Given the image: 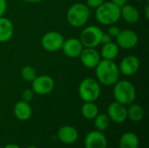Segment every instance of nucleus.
I'll return each mask as SVG.
<instances>
[{"label":"nucleus","mask_w":149,"mask_h":148,"mask_svg":"<svg viewBox=\"0 0 149 148\" xmlns=\"http://www.w3.org/2000/svg\"><path fill=\"white\" fill-rule=\"evenodd\" d=\"M103 33L104 32L100 27L96 25H90L83 30L79 40L85 48H95L101 44Z\"/></svg>","instance_id":"423d86ee"},{"label":"nucleus","mask_w":149,"mask_h":148,"mask_svg":"<svg viewBox=\"0 0 149 148\" xmlns=\"http://www.w3.org/2000/svg\"><path fill=\"white\" fill-rule=\"evenodd\" d=\"M119 51L120 50H119V46L117 45V44L110 42V43L103 44L100 55L103 58V59L113 60L119 55Z\"/></svg>","instance_id":"aec40b11"},{"label":"nucleus","mask_w":149,"mask_h":148,"mask_svg":"<svg viewBox=\"0 0 149 148\" xmlns=\"http://www.w3.org/2000/svg\"><path fill=\"white\" fill-rule=\"evenodd\" d=\"M113 97L115 100L122 105L128 106L134 102L136 89L134 84L128 80L117 81L114 84Z\"/></svg>","instance_id":"7ed1b4c3"},{"label":"nucleus","mask_w":149,"mask_h":148,"mask_svg":"<svg viewBox=\"0 0 149 148\" xmlns=\"http://www.w3.org/2000/svg\"><path fill=\"white\" fill-rule=\"evenodd\" d=\"M120 32V27H118V26H116V25H114V24H112V25L109 27L108 31H107V33H108L112 38H116V37L119 35Z\"/></svg>","instance_id":"a878e982"},{"label":"nucleus","mask_w":149,"mask_h":148,"mask_svg":"<svg viewBox=\"0 0 149 148\" xmlns=\"http://www.w3.org/2000/svg\"><path fill=\"white\" fill-rule=\"evenodd\" d=\"M84 144L86 148H107V139L103 132L93 130L86 134Z\"/></svg>","instance_id":"9b49d317"},{"label":"nucleus","mask_w":149,"mask_h":148,"mask_svg":"<svg viewBox=\"0 0 149 148\" xmlns=\"http://www.w3.org/2000/svg\"><path fill=\"white\" fill-rule=\"evenodd\" d=\"M139 145V137L132 132H127L122 134L119 141L120 148H138Z\"/></svg>","instance_id":"6ab92c4d"},{"label":"nucleus","mask_w":149,"mask_h":148,"mask_svg":"<svg viewBox=\"0 0 149 148\" xmlns=\"http://www.w3.org/2000/svg\"><path fill=\"white\" fill-rule=\"evenodd\" d=\"M24 1H26L28 3H40L44 0H24Z\"/></svg>","instance_id":"473e14b6"},{"label":"nucleus","mask_w":149,"mask_h":148,"mask_svg":"<svg viewBox=\"0 0 149 148\" xmlns=\"http://www.w3.org/2000/svg\"><path fill=\"white\" fill-rule=\"evenodd\" d=\"M94 126L97 131L104 132L106 131L110 126V119L107 114L105 113H99L94 119Z\"/></svg>","instance_id":"5701e85b"},{"label":"nucleus","mask_w":149,"mask_h":148,"mask_svg":"<svg viewBox=\"0 0 149 148\" xmlns=\"http://www.w3.org/2000/svg\"><path fill=\"white\" fill-rule=\"evenodd\" d=\"M34 97V92L31 89H26L22 93V99L25 102H31L33 99Z\"/></svg>","instance_id":"393cba45"},{"label":"nucleus","mask_w":149,"mask_h":148,"mask_svg":"<svg viewBox=\"0 0 149 148\" xmlns=\"http://www.w3.org/2000/svg\"><path fill=\"white\" fill-rule=\"evenodd\" d=\"M95 74L100 84L104 85H113L119 80L120 72L119 66L113 60L100 59L95 67Z\"/></svg>","instance_id":"f257e3e1"},{"label":"nucleus","mask_w":149,"mask_h":148,"mask_svg":"<svg viewBox=\"0 0 149 148\" xmlns=\"http://www.w3.org/2000/svg\"><path fill=\"white\" fill-rule=\"evenodd\" d=\"M112 39H113V38L107 32V33H103L102 38H101V44H105L110 43V42H112Z\"/></svg>","instance_id":"c85d7f7f"},{"label":"nucleus","mask_w":149,"mask_h":148,"mask_svg":"<svg viewBox=\"0 0 149 148\" xmlns=\"http://www.w3.org/2000/svg\"><path fill=\"white\" fill-rule=\"evenodd\" d=\"M135 1H137V2H140V1H141V0H135Z\"/></svg>","instance_id":"f704fd0d"},{"label":"nucleus","mask_w":149,"mask_h":148,"mask_svg":"<svg viewBox=\"0 0 149 148\" xmlns=\"http://www.w3.org/2000/svg\"><path fill=\"white\" fill-rule=\"evenodd\" d=\"M145 16H146V18L148 19L149 18V5L147 4L146 6V9H145Z\"/></svg>","instance_id":"2f4dec72"},{"label":"nucleus","mask_w":149,"mask_h":148,"mask_svg":"<svg viewBox=\"0 0 149 148\" xmlns=\"http://www.w3.org/2000/svg\"><path fill=\"white\" fill-rule=\"evenodd\" d=\"M7 9L6 0H0V17H3Z\"/></svg>","instance_id":"cd10ccee"},{"label":"nucleus","mask_w":149,"mask_h":148,"mask_svg":"<svg viewBox=\"0 0 149 148\" xmlns=\"http://www.w3.org/2000/svg\"><path fill=\"white\" fill-rule=\"evenodd\" d=\"M13 35V24L10 19L0 17V43L9 41Z\"/></svg>","instance_id":"a211bd4d"},{"label":"nucleus","mask_w":149,"mask_h":148,"mask_svg":"<svg viewBox=\"0 0 149 148\" xmlns=\"http://www.w3.org/2000/svg\"><path fill=\"white\" fill-rule=\"evenodd\" d=\"M32 91L38 95H46L52 92L54 88V80L48 75H39L31 82Z\"/></svg>","instance_id":"6e6552de"},{"label":"nucleus","mask_w":149,"mask_h":148,"mask_svg":"<svg viewBox=\"0 0 149 148\" xmlns=\"http://www.w3.org/2000/svg\"><path fill=\"white\" fill-rule=\"evenodd\" d=\"M3 148H20L19 146H17V144H13V143H10V144H8L6 145Z\"/></svg>","instance_id":"7c9ffc66"},{"label":"nucleus","mask_w":149,"mask_h":148,"mask_svg":"<svg viewBox=\"0 0 149 148\" xmlns=\"http://www.w3.org/2000/svg\"><path fill=\"white\" fill-rule=\"evenodd\" d=\"M90 17V8L82 3L72 4L67 11V21L73 27H81Z\"/></svg>","instance_id":"20e7f679"},{"label":"nucleus","mask_w":149,"mask_h":148,"mask_svg":"<svg viewBox=\"0 0 149 148\" xmlns=\"http://www.w3.org/2000/svg\"><path fill=\"white\" fill-rule=\"evenodd\" d=\"M82 65L89 69L95 68L100 61V54L94 48H85L79 55Z\"/></svg>","instance_id":"4468645a"},{"label":"nucleus","mask_w":149,"mask_h":148,"mask_svg":"<svg viewBox=\"0 0 149 148\" xmlns=\"http://www.w3.org/2000/svg\"><path fill=\"white\" fill-rule=\"evenodd\" d=\"M120 17L128 24H136L140 19V12L134 5L125 4L120 7Z\"/></svg>","instance_id":"f3484780"},{"label":"nucleus","mask_w":149,"mask_h":148,"mask_svg":"<svg viewBox=\"0 0 149 148\" xmlns=\"http://www.w3.org/2000/svg\"><path fill=\"white\" fill-rule=\"evenodd\" d=\"M21 77L24 80L27 82H32L37 77V72L33 67L30 65H25L21 69Z\"/></svg>","instance_id":"b1692460"},{"label":"nucleus","mask_w":149,"mask_h":148,"mask_svg":"<svg viewBox=\"0 0 149 148\" xmlns=\"http://www.w3.org/2000/svg\"><path fill=\"white\" fill-rule=\"evenodd\" d=\"M147 1H148V0H147Z\"/></svg>","instance_id":"c9c22d12"},{"label":"nucleus","mask_w":149,"mask_h":148,"mask_svg":"<svg viewBox=\"0 0 149 148\" xmlns=\"http://www.w3.org/2000/svg\"><path fill=\"white\" fill-rule=\"evenodd\" d=\"M78 138V130L72 126H63L58 130V139L64 144H73L77 141Z\"/></svg>","instance_id":"2eb2a0df"},{"label":"nucleus","mask_w":149,"mask_h":148,"mask_svg":"<svg viewBox=\"0 0 149 148\" xmlns=\"http://www.w3.org/2000/svg\"><path fill=\"white\" fill-rule=\"evenodd\" d=\"M140 68V60L134 55L125 57L119 66L120 72L125 76H132L135 74Z\"/></svg>","instance_id":"ddd939ff"},{"label":"nucleus","mask_w":149,"mask_h":148,"mask_svg":"<svg viewBox=\"0 0 149 148\" xmlns=\"http://www.w3.org/2000/svg\"><path fill=\"white\" fill-rule=\"evenodd\" d=\"M128 106H129L127 108V118H129V120L134 122H139L142 120L144 118V114H145L143 108L140 105L134 104V103H132Z\"/></svg>","instance_id":"412c9836"},{"label":"nucleus","mask_w":149,"mask_h":148,"mask_svg":"<svg viewBox=\"0 0 149 148\" xmlns=\"http://www.w3.org/2000/svg\"><path fill=\"white\" fill-rule=\"evenodd\" d=\"M101 89L100 83L92 79H84L79 86V94L84 102H94L100 96Z\"/></svg>","instance_id":"39448f33"},{"label":"nucleus","mask_w":149,"mask_h":148,"mask_svg":"<svg viewBox=\"0 0 149 148\" xmlns=\"http://www.w3.org/2000/svg\"><path fill=\"white\" fill-rule=\"evenodd\" d=\"M26 148H38L37 147H33V146H31V147H28Z\"/></svg>","instance_id":"72a5a7b5"},{"label":"nucleus","mask_w":149,"mask_h":148,"mask_svg":"<svg viewBox=\"0 0 149 148\" xmlns=\"http://www.w3.org/2000/svg\"><path fill=\"white\" fill-rule=\"evenodd\" d=\"M96 19L103 25H112L120 18V8L113 2H104L96 8Z\"/></svg>","instance_id":"f03ea898"},{"label":"nucleus","mask_w":149,"mask_h":148,"mask_svg":"<svg viewBox=\"0 0 149 148\" xmlns=\"http://www.w3.org/2000/svg\"><path fill=\"white\" fill-rule=\"evenodd\" d=\"M14 116L20 121H26L32 115V108L28 102L20 100L16 103L13 109Z\"/></svg>","instance_id":"dca6fc26"},{"label":"nucleus","mask_w":149,"mask_h":148,"mask_svg":"<svg viewBox=\"0 0 149 148\" xmlns=\"http://www.w3.org/2000/svg\"><path fill=\"white\" fill-rule=\"evenodd\" d=\"M105 0H86V5L91 9H96L104 3Z\"/></svg>","instance_id":"bb28decb"},{"label":"nucleus","mask_w":149,"mask_h":148,"mask_svg":"<svg viewBox=\"0 0 149 148\" xmlns=\"http://www.w3.org/2000/svg\"><path fill=\"white\" fill-rule=\"evenodd\" d=\"M61 49L63 52L65 54V56H67L68 58H76L79 57L80 53L84 49V46L79 39L72 38L64 41Z\"/></svg>","instance_id":"f8f14e48"},{"label":"nucleus","mask_w":149,"mask_h":148,"mask_svg":"<svg viewBox=\"0 0 149 148\" xmlns=\"http://www.w3.org/2000/svg\"><path fill=\"white\" fill-rule=\"evenodd\" d=\"M127 1H128V0H112L111 2H113L114 4H116L117 6H119V7L120 8V7H122L123 5L127 4Z\"/></svg>","instance_id":"c756f323"},{"label":"nucleus","mask_w":149,"mask_h":148,"mask_svg":"<svg viewBox=\"0 0 149 148\" xmlns=\"http://www.w3.org/2000/svg\"><path fill=\"white\" fill-rule=\"evenodd\" d=\"M81 113L85 119L92 120L100 113L99 107L94 102H85L81 108Z\"/></svg>","instance_id":"4be33fe9"},{"label":"nucleus","mask_w":149,"mask_h":148,"mask_svg":"<svg viewBox=\"0 0 149 148\" xmlns=\"http://www.w3.org/2000/svg\"><path fill=\"white\" fill-rule=\"evenodd\" d=\"M107 116L110 120L114 123H123L127 119V111L125 105H122L117 101L113 102L107 108Z\"/></svg>","instance_id":"9d476101"},{"label":"nucleus","mask_w":149,"mask_h":148,"mask_svg":"<svg viewBox=\"0 0 149 148\" xmlns=\"http://www.w3.org/2000/svg\"><path fill=\"white\" fill-rule=\"evenodd\" d=\"M115 38L117 41V45L122 49H132L135 47L139 42L137 33L132 30L120 31Z\"/></svg>","instance_id":"1a4fd4ad"},{"label":"nucleus","mask_w":149,"mask_h":148,"mask_svg":"<svg viewBox=\"0 0 149 148\" xmlns=\"http://www.w3.org/2000/svg\"><path fill=\"white\" fill-rule=\"evenodd\" d=\"M64 41V37L59 32L49 31L43 36L41 39V44L47 51L55 52L62 48Z\"/></svg>","instance_id":"0eeeda50"}]
</instances>
